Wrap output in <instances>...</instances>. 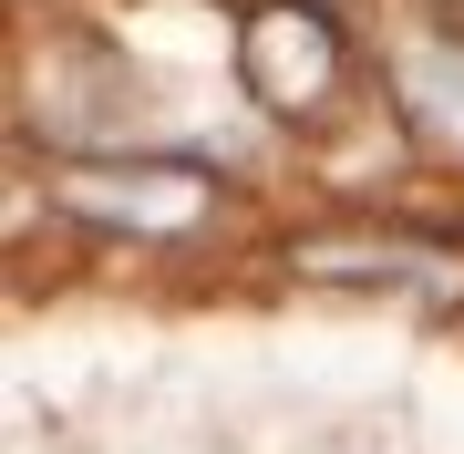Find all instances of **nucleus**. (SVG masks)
<instances>
[{"mask_svg":"<svg viewBox=\"0 0 464 454\" xmlns=\"http://www.w3.org/2000/svg\"><path fill=\"white\" fill-rule=\"evenodd\" d=\"M248 93L268 103V114H310L320 93H331V72H341V42H331V21L320 11H299V0H279V11H258L248 21Z\"/></svg>","mask_w":464,"mask_h":454,"instance_id":"f257e3e1","label":"nucleus"},{"mask_svg":"<svg viewBox=\"0 0 464 454\" xmlns=\"http://www.w3.org/2000/svg\"><path fill=\"white\" fill-rule=\"evenodd\" d=\"M63 207L103 227H186V217H207V176L197 166H72Z\"/></svg>","mask_w":464,"mask_h":454,"instance_id":"f03ea898","label":"nucleus"},{"mask_svg":"<svg viewBox=\"0 0 464 454\" xmlns=\"http://www.w3.org/2000/svg\"><path fill=\"white\" fill-rule=\"evenodd\" d=\"M402 83H413V114H433L444 135H464V63H413Z\"/></svg>","mask_w":464,"mask_h":454,"instance_id":"7ed1b4c3","label":"nucleus"}]
</instances>
